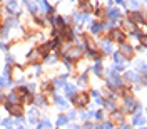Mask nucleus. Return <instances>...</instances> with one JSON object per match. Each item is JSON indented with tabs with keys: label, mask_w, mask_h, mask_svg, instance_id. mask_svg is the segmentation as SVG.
Instances as JSON below:
<instances>
[{
	"label": "nucleus",
	"mask_w": 147,
	"mask_h": 129,
	"mask_svg": "<svg viewBox=\"0 0 147 129\" xmlns=\"http://www.w3.org/2000/svg\"><path fill=\"white\" fill-rule=\"evenodd\" d=\"M107 79H109V84L110 86H115V87H120V79H119V76L115 74V70H107Z\"/></svg>",
	"instance_id": "f257e3e1"
},
{
	"label": "nucleus",
	"mask_w": 147,
	"mask_h": 129,
	"mask_svg": "<svg viewBox=\"0 0 147 129\" xmlns=\"http://www.w3.org/2000/svg\"><path fill=\"white\" fill-rule=\"evenodd\" d=\"M42 57H44V52H42L40 49L32 50V52L29 54V60H30V62H35V64H37V62H40V59H42Z\"/></svg>",
	"instance_id": "f03ea898"
},
{
	"label": "nucleus",
	"mask_w": 147,
	"mask_h": 129,
	"mask_svg": "<svg viewBox=\"0 0 147 129\" xmlns=\"http://www.w3.org/2000/svg\"><path fill=\"white\" fill-rule=\"evenodd\" d=\"M5 107L9 111L10 114H13V116H20L22 114V107L17 106V104H5Z\"/></svg>",
	"instance_id": "7ed1b4c3"
},
{
	"label": "nucleus",
	"mask_w": 147,
	"mask_h": 129,
	"mask_svg": "<svg viewBox=\"0 0 147 129\" xmlns=\"http://www.w3.org/2000/svg\"><path fill=\"white\" fill-rule=\"evenodd\" d=\"M87 94H77L75 96V106H79V107H82V106H85L87 104Z\"/></svg>",
	"instance_id": "20e7f679"
},
{
	"label": "nucleus",
	"mask_w": 147,
	"mask_h": 129,
	"mask_svg": "<svg viewBox=\"0 0 147 129\" xmlns=\"http://www.w3.org/2000/svg\"><path fill=\"white\" fill-rule=\"evenodd\" d=\"M82 55V49L80 47H75V49H70L69 54H67V59H70V57H74V59H79Z\"/></svg>",
	"instance_id": "39448f33"
},
{
	"label": "nucleus",
	"mask_w": 147,
	"mask_h": 129,
	"mask_svg": "<svg viewBox=\"0 0 147 129\" xmlns=\"http://www.w3.org/2000/svg\"><path fill=\"white\" fill-rule=\"evenodd\" d=\"M17 7H19V3L15 2V0H9L7 2V5H5V9L9 14H13V12H17Z\"/></svg>",
	"instance_id": "423d86ee"
},
{
	"label": "nucleus",
	"mask_w": 147,
	"mask_h": 129,
	"mask_svg": "<svg viewBox=\"0 0 147 129\" xmlns=\"http://www.w3.org/2000/svg\"><path fill=\"white\" fill-rule=\"evenodd\" d=\"M110 37L114 40L122 42V40H124V32H122V30H112V32H110Z\"/></svg>",
	"instance_id": "0eeeda50"
},
{
	"label": "nucleus",
	"mask_w": 147,
	"mask_h": 129,
	"mask_svg": "<svg viewBox=\"0 0 147 129\" xmlns=\"http://www.w3.org/2000/svg\"><path fill=\"white\" fill-rule=\"evenodd\" d=\"M40 3V9L44 10V12H47V14H50L52 12V7H50V3L47 2V0H37Z\"/></svg>",
	"instance_id": "6e6552de"
},
{
	"label": "nucleus",
	"mask_w": 147,
	"mask_h": 129,
	"mask_svg": "<svg viewBox=\"0 0 147 129\" xmlns=\"http://www.w3.org/2000/svg\"><path fill=\"white\" fill-rule=\"evenodd\" d=\"M52 24H54L57 29H62L64 24H65V19H62V17H54V19H52Z\"/></svg>",
	"instance_id": "1a4fd4ad"
},
{
	"label": "nucleus",
	"mask_w": 147,
	"mask_h": 129,
	"mask_svg": "<svg viewBox=\"0 0 147 129\" xmlns=\"http://www.w3.org/2000/svg\"><path fill=\"white\" fill-rule=\"evenodd\" d=\"M136 106H137V104H136V101L132 99V97H127V102H126V109H127V112H132Z\"/></svg>",
	"instance_id": "9d476101"
},
{
	"label": "nucleus",
	"mask_w": 147,
	"mask_h": 129,
	"mask_svg": "<svg viewBox=\"0 0 147 129\" xmlns=\"http://www.w3.org/2000/svg\"><path fill=\"white\" fill-rule=\"evenodd\" d=\"M23 3L29 7V10L32 12V14H37V12H39V7H37V3H32L30 0H23Z\"/></svg>",
	"instance_id": "9b49d317"
},
{
	"label": "nucleus",
	"mask_w": 147,
	"mask_h": 129,
	"mask_svg": "<svg viewBox=\"0 0 147 129\" xmlns=\"http://www.w3.org/2000/svg\"><path fill=\"white\" fill-rule=\"evenodd\" d=\"M129 19L132 20V22H136V24H139V22L142 24V15H140L139 12H134V14H130V15H129Z\"/></svg>",
	"instance_id": "f8f14e48"
},
{
	"label": "nucleus",
	"mask_w": 147,
	"mask_h": 129,
	"mask_svg": "<svg viewBox=\"0 0 147 129\" xmlns=\"http://www.w3.org/2000/svg\"><path fill=\"white\" fill-rule=\"evenodd\" d=\"M120 52H122L124 55H129V57L134 54V50H132V47H130V45H122V47H120Z\"/></svg>",
	"instance_id": "ddd939ff"
},
{
	"label": "nucleus",
	"mask_w": 147,
	"mask_h": 129,
	"mask_svg": "<svg viewBox=\"0 0 147 129\" xmlns=\"http://www.w3.org/2000/svg\"><path fill=\"white\" fill-rule=\"evenodd\" d=\"M119 15H120V12L117 9H109V17H110V20L119 19Z\"/></svg>",
	"instance_id": "4468645a"
},
{
	"label": "nucleus",
	"mask_w": 147,
	"mask_h": 129,
	"mask_svg": "<svg viewBox=\"0 0 147 129\" xmlns=\"http://www.w3.org/2000/svg\"><path fill=\"white\" fill-rule=\"evenodd\" d=\"M65 92H67V96H69V97H74V96H75V86L67 84V86H65Z\"/></svg>",
	"instance_id": "2eb2a0df"
},
{
	"label": "nucleus",
	"mask_w": 147,
	"mask_h": 129,
	"mask_svg": "<svg viewBox=\"0 0 147 129\" xmlns=\"http://www.w3.org/2000/svg\"><path fill=\"white\" fill-rule=\"evenodd\" d=\"M75 20L77 22H85V20H89V15L84 12V14H75Z\"/></svg>",
	"instance_id": "dca6fc26"
},
{
	"label": "nucleus",
	"mask_w": 147,
	"mask_h": 129,
	"mask_svg": "<svg viewBox=\"0 0 147 129\" xmlns=\"http://www.w3.org/2000/svg\"><path fill=\"white\" fill-rule=\"evenodd\" d=\"M65 77H67V74L62 76V77H59V79L55 80V86H57V87H65Z\"/></svg>",
	"instance_id": "f3484780"
},
{
	"label": "nucleus",
	"mask_w": 147,
	"mask_h": 129,
	"mask_svg": "<svg viewBox=\"0 0 147 129\" xmlns=\"http://www.w3.org/2000/svg\"><path fill=\"white\" fill-rule=\"evenodd\" d=\"M126 77H127L129 80H132V82H136V80H139V76H137V74H136V72H132V70H130V72H127V74H126Z\"/></svg>",
	"instance_id": "a211bd4d"
},
{
	"label": "nucleus",
	"mask_w": 147,
	"mask_h": 129,
	"mask_svg": "<svg viewBox=\"0 0 147 129\" xmlns=\"http://www.w3.org/2000/svg\"><path fill=\"white\" fill-rule=\"evenodd\" d=\"M7 25H9V27H17L19 22H17V19H13V17H9V19H7Z\"/></svg>",
	"instance_id": "6ab92c4d"
},
{
	"label": "nucleus",
	"mask_w": 147,
	"mask_h": 129,
	"mask_svg": "<svg viewBox=\"0 0 147 129\" xmlns=\"http://www.w3.org/2000/svg\"><path fill=\"white\" fill-rule=\"evenodd\" d=\"M102 29H104V24H99L97 22V24L92 25V34H97L99 30H102Z\"/></svg>",
	"instance_id": "aec40b11"
},
{
	"label": "nucleus",
	"mask_w": 147,
	"mask_h": 129,
	"mask_svg": "<svg viewBox=\"0 0 147 129\" xmlns=\"http://www.w3.org/2000/svg\"><path fill=\"white\" fill-rule=\"evenodd\" d=\"M94 72H95L97 76H100V74H102V64H100V60H97V64L94 66Z\"/></svg>",
	"instance_id": "412c9836"
},
{
	"label": "nucleus",
	"mask_w": 147,
	"mask_h": 129,
	"mask_svg": "<svg viewBox=\"0 0 147 129\" xmlns=\"http://www.w3.org/2000/svg\"><path fill=\"white\" fill-rule=\"evenodd\" d=\"M104 52H105V54H112V45H110V42H104Z\"/></svg>",
	"instance_id": "4be33fe9"
},
{
	"label": "nucleus",
	"mask_w": 147,
	"mask_h": 129,
	"mask_svg": "<svg viewBox=\"0 0 147 129\" xmlns=\"http://www.w3.org/2000/svg\"><path fill=\"white\" fill-rule=\"evenodd\" d=\"M114 60H115V64H124V57L120 55V54H114Z\"/></svg>",
	"instance_id": "5701e85b"
},
{
	"label": "nucleus",
	"mask_w": 147,
	"mask_h": 129,
	"mask_svg": "<svg viewBox=\"0 0 147 129\" xmlns=\"http://www.w3.org/2000/svg\"><path fill=\"white\" fill-rule=\"evenodd\" d=\"M144 122H146V119H144V118H140L139 114L134 118V124H140V126H144Z\"/></svg>",
	"instance_id": "b1692460"
},
{
	"label": "nucleus",
	"mask_w": 147,
	"mask_h": 129,
	"mask_svg": "<svg viewBox=\"0 0 147 129\" xmlns=\"http://www.w3.org/2000/svg\"><path fill=\"white\" fill-rule=\"evenodd\" d=\"M112 119H114V121H119V122H120V121L124 119V114H120V112H114V114H112Z\"/></svg>",
	"instance_id": "393cba45"
},
{
	"label": "nucleus",
	"mask_w": 147,
	"mask_h": 129,
	"mask_svg": "<svg viewBox=\"0 0 147 129\" xmlns=\"http://www.w3.org/2000/svg\"><path fill=\"white\" fill-rule=\"evenodd\" d=\"M55 102H57V104H59L60 107H65V106H67V104H65V101L62 99V97H60V96H55Z\"/></svg>",
	"instance_id": "a878e982"
},
{
	"label": "nucleus",
	"mask_w": 147,
	"mask_h": 129,
	"mask_svg": "<svg viewBox=\"0 0 147 129\" xmlns=\"http://www.w3.org/2000/svg\"><path fill=\"white\" fill-rule=\"evenodd\" d=\"M67 118H65V116H59V119H57V124H59V126H64V124H67Z\"/></svg>",
	"instance_id": "bb28decb"
},
{
	"label": "nucleus",
	"mask_w": 147,
	"mask_h": 129,
	"mask_svg": "<svg viewBox=\"0 0 147 129\" xmlns=\"http://www.w3.org/2000/svg\"><path fill=\"white\" fill-rule=\"evenodd\" d=\"M12 124H13L12 119H5V121H3V128H5V129H12Z\"/></svg>",
	"instance_id": "cd10ccee"
},
{
	"label": "nucleus",
	"mask_w": 147,
	"mask_h": 129,
	"mask_svg": "<svg viewBox=\"0 0 147 129\" xmlns=\"http://www.w3.org/2000/svg\"><path fill=\"white\" fill-rule=\"evenodd\" d=\"M9 104H17V96L15 94H10L9 96Z\"/></svg>",
	"instance_id": "c85d7f7f"
},
{
	"label": "nucleus",
	"mask_w": 147,
	"mask_h": 129,
	"mask_svg": "<svg viewBox=\"0 0 147 129\" xmlns=\"http://www.w3.org/2000/svg\"><path fill=\"white\" fill-rule=\"evenodd\" d=\"M55 59H57L55 55H47L44 60H45V62H49V64H54V62H55Z\"/></svg>",
	"instance_id": "c756f323"
},
{
	"label": "nucleus",
	"mask_w": 147,
	"mask_h": 129,
	"mask_svg": "<svg viewBox=\"0 0 147 129\" xmlns=\"http://www.w3.org/2000/svg\"><path fill=\"white\" fill-rule=\"evenodd\" d=\"M129 3H130V7H132L134 10L139 9V2H137V0H129Z\"/></svg>",
	"instance_id": "7c9ffc66"
},
{
	"label": "nucleus",
	"mask_w": 147,
	"mask_h": 129,
	"mask_svg": "<svg viewBox=\"0 0 147 129\" xmlns=\"http://www.w3.org/2000/svg\"><path fill=\"white\" fill-rule=\"evenodd\" d=\"M139 40H140V44H142L144 47H147V35H140V37H139Z\"/></svg>",
	"instance_id": "2f4dec72"
},
{
	"label": "nucleus",
	"mask_w": 147,
	"mask_h": 129,
	"mask_svg": "<svg viewBox=\"0 0 147 129\" xmlns=\"http://www.w3.org/2000/svg\"><path fill=\"white\" fill-rule=\"evenodd\" d=\"M3 77H5V79L10 77V67H5V70H3Z\"/></svg>",
	"instance_id": "473e14b6"
},
{
	"label": "nucleus",
	"mask_w": 147,
	"mask_h": 129,
	"mask_svg": "<svg viewBox=\"0 0 147 129\" xmlns=\"http://www.w3.org/2000/svg\"><path fill=\"white\" fill-rule=\"evenodd\" d=\"M35 104H44V97H42V96H37V97H35Z\"/></svg>",
	"instance_id": "72a5a7b5"
},
{
	"label": "nucleus",
	"mask_w": 147,
	"mask_h": 129,
	"mask_svg": "<svg viewBox=\"0 0 147 129\" xmlns=\"http://www.w3.org/2000/svg\"><path fill=\"white\" fill-rule=\"evenodd\" d=\"M82 10H84V12L87 14L89 10H90V5H89V3H82Z\"/></svg>",
	"instance_id": "f704fd0d"
},
{
	"label": "nucleus",
	"mask_w": 147,
	"mask_h": 129,
	"mask_svg": "<svg viewBox=\"0 0 147 129\" xmlns=\"http://www.w3.org/2000/svg\"><path fill=\"white\" fill-rule=\"evenodd\" d=\"M37 116H39L37 109H30V118H37Z\"/></svg>",
	"instance_id": "c9c22d12"
},
{
	"label": "nucleus",
	"mask_w": 147,
	"mask_h": 129,
	"mask_svg": "<svg viewBox=\"0 0 147 129\" xmlns=\"http://www.w3.org/2000/svg\"><path fill=\"white\" fill-rule=\"evenodd\" d=\"M99 129H112V124H109V122H105V124H102Z\"/></svg>",
	"instance_id": "e433bc0d"
},
{
	"label": "nucleus",
	"mask_w": 147,
	"mask_h": 129,
	"mask_svg": "<svg viewBox=\"0 0 147 129\" xmlns=\"http://www.w3.org/2000/svg\"><path fill=\"white\" fill-rule=\"evenodd\" d=\"M94 114H95V118H97V119H102V118H104V112H102V111H99V112H94Z\"/></svg>",
	"instance_id": "4c0bfd02"
},
{
	"label": "nucleus",
	"mask_w": 147,
	"mask_h": 129,
	"mask_svg": "<svg viewBox=\"0 0 147 129\" xmlns=\"http://www.w3.org/2000/svg\"><path fill=\"white\" fill-rule=\"evenodd\" d=\"M7 64H9V66H12V64H13V57H12V55H7Z\"/></svg>",
	"instance_id": "58836bf2"
},
{
	"label": "nucleus",
	"mask_w": 147,
	"mask_h": 129,
	"mask_svg": "<svg viewBox=\"0 0 147 129\" xmlns=\"http://www.w3.org/2000/svg\"><path fill=\"white\" fill-rule=\"evenodd\" d=\"M17 124H19V126H23V118H17Z\"/></svg>",
	"instance_id": "ea45409f"
},
{
	"label": "nucleus",
	"mask_w": 147,
	"mask_h": 129,
	"mask_svg": "<svg viewBox=\"0 0 147 129\" xmlns=\"http://www.w3.org/2000/svg\"><path fill=\"white\" fill-rule=\"evenodd\" d=\"M104 104L107 106L109 109H114V104H112V102H105V101H104Z\"/></svg>",
	"instance_id": "a19ab883"
},
{
	"label": "nucleus",
	"mask_w": 147,
	"mask_h": 129,
	"mask_svg": "<svg viewBox=\"0 0 147 129\" xmlns=\"http://www.w3.org/2000/svg\"><path fill=\"white\" fill-rule=\"evenodd\" d=\"M82 129H92V124H90V122H87V124H85Z\"/></svg>",
	"instance_id": "79ce46f5"
},
{
	"label": "nucleus",
	"mask_w": 147,
	"mask_h": 129,
	"mask_svg": "<svg viewBox=\"0 0 147 129\" xmlns=\"http://www.w3.org/2000/svg\"><path fill=\"white\" fill-rule=\"evenodd\" d=\"M3 84H5V77H0V87H2Z\"/></svg>",
	"instance_id": "37998d69"
},
{
	"label": "nucleus",
	"mask_w": 147,
	"mask_h": 129,
	"mask_svg": "<svg viewBox=\"0 0 147 129\" xmlns=\"http://www.w3.org/2000/svg\"><path fill=\"white\" fill-rule=\"evenodd\" d=\"M0 49H7V45H5L3 42H0Z\"/></svg>",
	"instance_id": "c03bdc74"
},
{
	"label": "nucleus",
	"mask_w": 147,
	"mask_h": 129,
	"mask_svg": "<svg viewBox=\"0 0 147 129\" xmlns=\"http://www.w3.org/2000/svg\"><path fill=\"white\" fill-rule=\"evenodd\" d=\"M122 129H132V128H130V126H127V124H124V126H122Z\"/></svg>",
	"instance_id": "a18cd8bd"
},
{
	"label": "nucleus",
	"mask_w": 147,
	"mask_h": 129,
	"mask_svg": "<svg viewBox=\"0 0 147 129\" xmlns=\"http://www.w3.org/2000/svg\"><path fill=\"white\" fill-rule=\"evenodd\" d=\"M69 129H79V128H77V126H70Z\"/></svg>",
	"instance_id": "49530a36"
},
{
	"label": "nucleus",
	"mask_w": 147,
	"mask_h": 129,
	"mask_svg": "<svg viewBox=\"0 0 147 129\" xmlns=\"http://www.w3.org/2000/svg\"><path fill=\"white\" fill-rule=\"evenodd\" d=\"M0 99H3V94H2V92H0Z\"/></svg>",
	"instance_id": "de8ad7c7"
},
{
	"label": "nucleus",
	"mask_w": 147,
	"mask_h": 129,
	"mask_svg": "<svg viewBox=\"0 0 147 129\" xmlns=\"http://www.w3.org/2000/svg\"><path fill=\"white\" fill-rule=\"evenodd\" d=\"M79 2H80V3H85V0H79Z\"/></svg>",
	"instance_id": "09e8293b"
},
{
	"label": "nucleus",
	"mask_w": 147,
	"mask_h": 129,
	"mask_svg": "<svg viewBox=\"0 0 147 129\" xmlns=\"http://www.w3.org/2000/svg\"><path fill=\"white\" fill-rule=\"evenodd\" d=\"M140 129H147V128H140Z\"/></svg>",
	"instance_id": "8fccbe9b"
}]
</instances>
